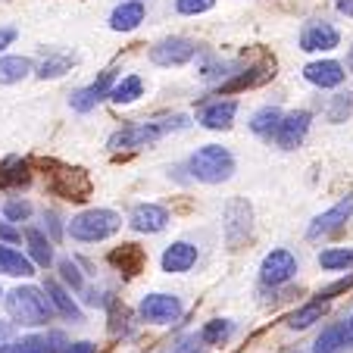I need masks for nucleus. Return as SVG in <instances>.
<instances>
[{"mask_svg": "<svg viewBox=\"0 0 353 353\" xmlns=\"http://www.w3.org/2000/svg\"><path fill=\"white\" fill-rule=\"evenodd\" d=\"M188 125V116H163V119H150V122H134V125L122 128L110 138V150H141V147L157 144L160 138L179 132Z\"/></svg>", "mask_w": 353, "mask_h": 353, "instance_id": "nucleus-1", "label": "nucleus"}, {"mask_svg": "<svg viewBox=\"0 0 353 353\" xmlns=\"http://www.w3.org/2000/svg\"><path fill=\"white\" fill-rule=\"evenodd\" d=\"M119 228H122L119 213L103 210V207H94V210H85V213L72 216L69 225H66V232H69V238L81 241V244H97V241L113 238Z\"/></svg>", "mask_w": 353, "mask_h": 353, "instance_id": "nucleus-2", "label": "nucleus"}, {"mask_svg": "<svg viewBox=\"0 0 353 353\" xmlns=\"http://www.w3.org/2000/svg\"><path fill=\"white\" fill-rule=\"evenodd\" d=\"M7 313L13 316L19 325H47L50 316H54V307L41 288H16V291L7 294Z\"/></svg>", "mask_w": 353, "mask_h": 353, "instance_id": "nucleus-3", "label": "nucleus"}, {"mask_svg": "<svg viewBox=\"0 0 353 353\" xmlns=\"http://www.w3.org/2000/svg\"><path fill=\"white\" fill-rule=\"evenodd\" d=\"M188 169L203 185H219V181H228L234 175V157L219 144H203L197 154H191Z\"/></svg>", "mask_w": 353, "mask_h": 353, "instance_id": "nucleus-4", "label": "nucleus"}, {"mask_svg": "<svg viewBox=\"0 0 353 353\" xmlns=\"http://www.w3.org/2000/svg\"><path fill=\"white\" fill-rule=\"evenodd\" d=\"M181 313L185 310H181V300L175 294H147L138 307V316L150 325H172L181 319Z\"/></svg>", "mask_w": 353, "mask_h": 353, "instance_id": "nucleus-5", "label": "nucleus"}, {"mask_svg": "<svg viewBox=\"0 0 353 353\" xmlns=\"http://www.w3.org/2000/svg\"><path fill=\"white\" fill-rule=\"evenodd\" d=\"M194 57H197V44H194L191 38H163L160 44L150 47V60L157 63V66H185V63H191Z\"/></svg>", "mask_w": 353, "mask_h": 353, "instance_id": "nucleus-6", "label": "nucleus"}, {"mask_svg": "<svg viewBox=\"0 0 353 353\" xmlns=\"http://www.w3.org/2000/svg\"><path fill=\"white\" fill-rule=\"evenodd\" d=\"M250 219H254V213H250V203H247V200H232V203H228L225 222H222L228 247H241L247 238H250V228H254Z\"/></svg>", "mask_w": 353, "mask_h": 353, "instance_id": "nucleus-7", "label": "nucleus"}, {"mask_svg": "<svg viewBox=\"0 0 353 353\" xmlns=\"http://www.w3.org/2000/svg\"><path fill=\"white\" fill-rule=\"evenodd\" d=\"M310 122H313V116L307 113V110H294V113L281 116L279 128H275V144L281 147V150H294V147H300L303 141H307V132H310Z\"/></svg>", "mask_w": 353, "mask_h": 353, "instance_id": "nucleus-8", "label": "nucleus"}, {"mask_svg": "<svg viewBox=\"0 0 353 353\" xmlns=\"http://www.w3.org/2000/svg\"><path fill=\"white\" fill-rule=\"evenodd\" d=\"M297 272V256L291 250H272L266 254V260L260 263V281L263 285H285V281L294 279Z\"/></svg>", "mask_w": 353, "mask_h": 353, "instance_id": "nucleus-9", "label": "nucleus"}, {"mask_svg": "<svg viewBox=\"0 0 353 353\" xmlns=\"http://www.w3.org/2000/svg\"><path fill=\"white\" fill-rule=\"evenodd\" d=\"M338 44L341 32L332 22H310L300 32V50H307V54H325V50H334Z\"/></svg>", "mask_w": 353, "mask_h": 353, "instance_id": "nucleus-10", "label": "nucleus"}, {"mask_svg": "<svg viewBox=\"0 0 353 353\" xmlns=\"http://www.w3.org/2000/svg\"><path fill=\"white\" fill-rule=\"evenodd\" d=\"M91 188H94L91 179H88L81 169H63V172H57L54 181H50V191H54L57 197L75 200V203L91 197Z\"/></svg>", "mask_w": 353, "mask_h": 353, "instance_id": "nucleus-11", "label": "nucleus"}, {"mask_svg": "<svg viewBox=\"0 0 353 353\" xmlns=\"http://www.w3.org/2000/svg\"><path fill=\"white\" fill-rule=\"evenodd\" d=\"M350 216H353V197H344L341 203H334L332 210H325L322 216H316V219L310 222L307 238H310V241H319V238H325V234L338 232V228L344 225Z\"/></svg>", "mask_w": 353, "mask_h": 353, "instance_id": "nucleus-12", "label": "nucleus"}, {"mask_svg": "<svg viewBox=\"0 0 353 353\" xmlns=\"http://www.w3.org/2000/svg\"><path fill=\"white\" fill-rule=\"evenodd\" d=\"M128 225L141 234H157L169 225V210L160 207V203H138L128 213Z\"/></svg>", "mask_w": 353, "mask_h": 353, "instance_id": "nucleus-13", "label": "nucleus"}, {"mask_svg": "<svg viewBox=\"0 0 353 353\" xmlns=\"http://www.w3.org/2000/svg\"><path fill=\"white\" fill-rule=\"evenodd\" d=\"M113 81H116V72H113V69H107V72L100 75L94 85H88V88H81V91L72 94V110H79V113H88V110H94L100 100H107Z\"/></svg>", "mask_w": 353, "mask_h": 353, "instance_id": "nucleus-14", "label": "nucleus"}, {"mask_svg": "<svg viewBox=\"0 0 353 353\" xmlns=\"http://www.w3.org/2000/svg\"><path fill=\"white\" fill-rule=\"evenodd\" d=\"M303 79L316 88H338V85H344L347 72L338 60H316L310 66H303Z\"/></svg>", "mask_w": 353, "mask_h": 353, "instance_id": "nucleus-15", "label": "nucleus"}, {"mask_svg": "<svg viewBox=\"0 0 353 353\" xmlns=\"http://www.w3.org/2000/svg\"><path fill=\"white\" fill-rule=\"evenodd\" d=\"M160 263H163V272H169V275L188 272L197 263V247L188 244V241H175V244L166 247V254H163Z\"/></svg>", "mask_w": 353, "mask_h": 353, "instance_id": "nucleus-16", "label": "nucleus"}, {"mask_svg": "<svg viewBox=\"0 0 353 353\" xmlns=\"http://www.w3.org/2000/svg\"><path fill=\"white\" fill-rule=\"evenodd\" d=\"M234 113H238V103H234V100H219V103H210V107L200 110L197 122L203 128H210V132H225V128H232Z\"/></svg>", "mask_w": 353, "mask_h": 353, "instance_id": "nucleus-17", "label": "nucleus"}, {"mask_svg": "<svg viewBox=\"0 0 353 353\" xmlns=\"http://www.w3.org/2000/svg\"><path fill=\"white\" fill-rule=\"evenodd\" d=\"M44 294H47V300H50V307H54L60 316H66V319H72V322L85 319V313L79 310V303L72 300V294H69L57 279H47L44 281Z\"/></svg>", "mask_w": 353, "mask_h": 353, "instance_id": "nucleus-18", "label": "nucleus"}, {"mask_svg": "<svg viewBox=\"0 0 353 353\" xmlns=\"http://www.w3.org/2000/svg\"><path fill=\"white\" fill-rule=\"evenodd\" d=\"M272 75H275V63H256V66L238 72L232 81H225V85H222V94H234V91H244V88H256V85H263V81H269Z\"/></svg>", "mask_w": 353, "mask_h": 353, "instance_id": "nucleus-19", "label": "nucleus"}, {"mask_svg": "<svg viewBox=\"0 0 353 353\" xmlns=\"http://www.w3.org/2000/svg\"><path fill=\"white\" fill-rule=\"evenodd\" d=\"M107 260H110V266H116L119 272L138 275L147 263V254H144V247H138V244H122V247H116V250H110Z\"/></svg>", "mask_w": 353, "mask_h": 353, "instance_id": "nucleus-20", "label": "nucleus"}, {"mask_svg": "<svg viewBox=\"0 0 353 353\" xmlns=\"http://www.w3.org/2000/svg\"><path fill=\"white\" fill-rule=\"evenodd\" d=\"M144 3L141 0H125V3H119V7L113 10V16H110V28L113 32H134V28L144 22Z\"/></svg>", "mask_w": 353, "mask_h": 353, "instance_id": "nucleus-21", "label": "nucleus"}, {"mask_svg": "<svg viewBox=\"0 0 353 353\" xmlns=\"http://www.w3.org/2000/svg\"><path fill=\"white\" fill-rule=\"evenodd\" d=\"M0 272L13 275V279H28V275H34V263L26 254L13 250V247L0 244Z\"/></svg>", "mask_w": 353, "mask_h": 353, "instance_id": "nucleus-22", "label": "nucleus"}, {"mask_svg": "<svg viewBox=\"0 0 353 353\" xmlns=\"http://www.w3.org/2000/svg\"><path fill=\"white\" fill-rule=\"evenodd\" d=\"M26 241H28V260H32L34 266L47 269L50 263H54V244H50V238H47L44 232H38V228H26Z\"/></svg>", "mask_w": 353, "mask_h": 353, "instance_id": "nucleus-23", "label": "nucleus"}, {"mask_svg": "<svg viewBox=\"0 0 353 353\" xmlns=\"http://www.w3.org/2000/svg\"><path fill=\"white\" fill-rule=\"evenodd\" d=\"M54 341H57V334H50V338H41V334H28V338H22V341L13 338L0 353H57L60 347H54Z\"/></svg>", "mask_w": 353, "mask_h": 353, "instance_id": "nucleus-24", "label": "nucleus"}, {"mask_svg": "<svg viewBox=\"0 0 353 353\" xmlns=\"http://www.w3.org/2000/svg\"><path fill=\"white\" fill-rule=\"evenodd\" d=\"M32 60L28 57H3L0 60V85H16V81L32 75Z\"/></svg>", "mask_w": 353, "mask_h": 353, "instance_id": "nucleus-25", "label": "nucleus"}, {"mask_svg": "<svg viewBox=\"0 0 353 353\" xmlns=\"http://www.w3.org/2000/svg\"><path fill=\"white\" fill-rule=\"evenodd\" d=\"M141 94H144V81H141V75H125L122 81H113L107 100H113V103H134Z\"/></svg>", "mask_w": 353, "mask_h": 353, "instance_id": "nucleus-26", "label": "nucleus"}, {"mask_svg": "<svg viewBox=\"0 0 353 353\" xmlns=\"http://www.w3.org/2000/svg\"><path fill=\"white\" fill-rule=\"evenodd\" d=\"M281 110L279 107H263L254 113V119H250V128H254V134H260V138H272L275 128H279L281 122Z\"/></svg>", "mask_w": 353, "mask_h": 353, "instance_id": "nucleus-27", "label": "nucleus"}, {"mask_svg": "<svg viewBox=\"0 0 353 353\" xmlns=\"http://www.w3.org/2000/svg\"><path fill=\"white\" fill-rule=\"evenodd\" d=\"M341 347H347V325H328L316 341L313 353H338Z\"/></svg>", "mask_w": 353, "mask_h": 353, "instance_id": "nucleus-28", "label": "nucleus"}, {"mask_svg": "<svg viewBox=\"0 0 353 353\" xmlns=\"http://www.w3.org/2000/svg\"><path fill=\"white\" fill-rule=\"evenodd\" d=\"M325 310H328V307L322 303V300H316V303H307V307H300L297 313L288 319V325H291L294 332H303V328H310L313 322H319L322 316H325Z\"/></svg>", "mask_w": 353, "mask_h": 353, "instance_id": "nucleus-29", "label": "nucleus"}, {"mask_svg": "<svg viewBox=\"0 0 353 353\" xmlns=\"http://www.w3.org/2000/svg\"><path fill=\"white\" fill-rule=\"evenodd\" d=\"M75 66V54H57L38 66V79H60Z\"/></svg>", "mask_w": 353, "mask_h": 353, "instance_id": "nucleus-30", "label": "nucleus"}, {"mask_svg": "<svg viewBox=\"0 0 353 353\" xmlns=\"http://www.w3.org/2000/svg\"><path fill=\"white\" fill-rule=\"evenodd\" d=\"M325 116H328V122H347L353 116V91H344V94H338V97L328 100Z\"/></svg>", "mask_w": 353, "mask_h": 353, "instance_id": "nucleus-31", "label": "nucleus"}, {"mask_svg": "<svg viewBox=\"0 0 353 353\" xmlns=\"http://www.w3.org/2000/svg\"><path fill=\"white\" fill-rule=\"evenodd\" d=\"M319 266L328 269V272H338V269H350L353 266V250L347 247H334V250H322L319 254Z\"/></svg>", "mask_w": 353, "mask_h": 353, "instance_id": "nucleus-32", "label": "nucleus"}, {"mask_svg": "<svg viewBox=\"0 0 353 353\" xmlns=\"http://www.w3.org/2000/svg\"><path fill=\"white\" fill-rule=\"evenodd\" d=\"M200 338H203V344H225V341L232 338V322L228 319L207 322V325L200 328Z\"/></svg>", "mask_w": 353, "mask_h": 353, "instance_id": "nucleus-33", "label": "nucleus"}, {"mask_svg": "<svg viewBox=\"0 0 353 353\" xmlns=\"http://www.w3.org/2000/svg\"><path fill=\"white\" fill-rule=\"evenodd\" d=\"M28 166L19 160H7L0 166V185H28Z\"/></svg>", "mask_w": 353, "mask_h": 353, "instance_id": "nucleus-34", "label": "nucleus"}, {"mask_svg": "<svg viewBox=\"0 0 353 353\" xmlns=\"http://www.w3.org/2000/svg\"><path fill=\"white\" fill-rule=\"evenodd\" d=\"M3 216H7V222H26L32 216V203L22 197H13L3 203Z\"/></svg>", "mask_w": 353, "mask_h": 353, "instance_id": "nucleus-35", "label": "nucleus"}, {"mask_svg": "<svg viewBox=\"0 0 353 353\" xmlns=\"http://www.w3.org/2000/svg\"><path fill=\"white\" fill-rule=\"evenodd\" d=\"M216 7V0H175V10L181 16H200V13H210Z\"/></svg>", "mask_w": 353, "mask_h": 353, "instance_id": "nucleus-36", "label": "nucleus"}, {"mask_svg": "<svg viewBox=\"0 0 353 353\" xmlns=\"http://www.w3.org/2000/svg\"><path fill=\"white\" fill-rule=\"evenodd\" d=\"M203 347H207V344H203V338H200V332H197V334H188V338H181L169 353H203Z\"/></svg>", "mask_w": 353, "mask_h": 353, "instance_id": "nucleus-37", "label": "nucleus"}, {"mask_svg": "<svg viewBox=\"0 0 353 353\" xmlns=\"http://www.w3.org/2000/svg\"><path fill=\"white\" fill-rule=\"evenodd\" d=\"M60 272H63V281H69V285H72L75 291H81V285H85V279H81L79 266H75L72 260H63V263H60Z\"/></svg>", "mask_w": 353, "mask_h": 353, "instance_id": "nucleus-38", "label": "nucleus"}, {"mask_svg": "<svg viewBox=\"0 0 353 353\" xmlns=\"http://www.w3.org/2000/svg\"><path fill=\"white\" fill-rule=\"evenodd\" d=\"M13 338H16V325H13V322L0 319V350H3V347H7Z\"/></svg>", "mask_w": 353, "mask_h": 353, "instance_id": "nucleus-39", "label": "nucleus"}, {"mask_svg": "<svg viewBox=\"0 0 353 353\" xmlns=\"http://www.w3.org/2000/svg\"><path fill=\"white\" fill-rule=\"evenodd\" d=\"M16 34H19V32H16V28H0V54H3V50H7V47L13 44V41H16Z\"/></svg>", "mask_w": 353, "mask_h": 353, "instance_id": "nucleus-40", "label": "nucleus"}, {"mask_svg": "<svg viewBox=\"0 0 353 353\" xmlns=\"http://www.w3.org/2000/svg\"><path fill=\"white\" fill-rule=\"evenodd\" d=\"M66 353H97L91 341H79V344H66Z\"/></svg>", "mask_w": 353, "mask_h": 353, "instance_id": "nucleus-41", "label": "nucleus"}, {"mask_svg": "<svg viewBox=\"0 0 353 353\" xmlns=\"http://www.w3.org/2000/svg\"><path fill=\"white\" fill-rule=\"evenodd\" d=\"M0 238H7V241H19V232H16V228H10L7 222H0Z\"/></svg>", "mask_w": 353, "mask_h": 353, "instance_id": "nucleus-42", "label": "nucleus"}, {"mask_svg": "<svg viewBox=\"0 0 353 353\" xmlns=\"http://www.w3.org/2000/svg\"><path fill=\"white\" fill-rule=\"evenodd\" d=\"M334 7H338V13L353 16V0H334Z\"/></svg>", "mask_w": 353, "mask_h": 353, "instance_id": "nucleus-43", "label": "nucleus"}, {"mask_svg": "<svg viewBox=\"0 0 353 353\" xmlns=\"http://www.w3.org/2000/svg\"><path fill=\"white\" fill-rule=\"evenodd\" d=\"M347 325V341H353V316H350V322H344Z\"/></svg>", "mask_w": 353, "mask_h": 353, "instance_id": "nucleus-44", "label": "nucleus"}, {"mask_svg": "<svg viewBox=\"0 0 353 353\" xmlns=\"http://www.w3.org/2000/svg\"><path fill=\"white\" fill-rule=\"evenodd\" d=\"M347 69L353 72V47H350V54H347Z\"/></svg>", "mask_w": 353, "mask_h": 353, "instance_id": "nucleus-45", "label": "nucleus"}, {"mask_svg": "<svg viewBox=\"0 0 353 353\" xmlns=\"http://www.w3.org/2000/svg\"><path fill=\"white\" fill-rule=\"evenodd\" d=\"M0 297H3V288H0Z\"/></svg>", "mask_w": 353, "mask_h": 353, "instance_id": "nucleus-46", "label": "nucleus"}]
</instances>
